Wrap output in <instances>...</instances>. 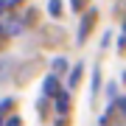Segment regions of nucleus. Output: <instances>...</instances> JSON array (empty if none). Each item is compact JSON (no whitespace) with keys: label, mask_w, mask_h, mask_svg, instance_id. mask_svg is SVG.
<instances>
[{"label":"nucleus","mask_w":126,"mask_h":126,"mask_svg":"<svg viewBox=\"0 0 126 126\" xmlns=\"http://www.w3.org/2000/svg\"><path fill=\"white\" fill-rule=\"evenodd\" d=\"M42 93H45L48 98H56V95H59V76H56V73H50V76L45 79V84H42Z\"/></svg>","instance_id":"1"},{"label":"nucleus","mask_w":126,"mask_h":126,"mask_svg":"<svg viewBox=\"0 0 126 126\" xmlns=\"http://www.w3.org/2000/svg\"><path fill=\"white\" fill-rule=\"evenodd\" d=\"M93 23H95V11H87V14H84V20H81V28H79V42H84V39H87V34H90Z\"/></svg>","instance_id":"2"},{"label":"nucleus","mask_w":126,"mask_h":126,"mask_svg":"<svg viewBox=\"0 0 126 126\" xmlns=\"http://www.w3.org/2000/svg\"><path fill=\"white\" fill-rule=\"evenodd\" d=\"M67 109H70V93L67 90H59V95H56V112L59 115H67Z\"/></svg>","instance_id":"3"},{"label":"nucleus","mask_w":126,"mask_h":126,"mask_svg":"<svg viewBox=\"0 0 126 126\" xmlns=\"http://www.w3.org/2000/svg\"><path fill=\"white\" fill-rule=\"evenodd\" d=\"M48 11L50 17H62V0H48Z\"/></svg>","instance_id":"4"},{"label":"nucleus","mask_w":126,"mask_h":126,"mask_svg":"<svg viewBox=\"0 0 126 126\" xmlns=\"http://www.w3.org/2000/svg\"><path fill=\"white\" fill-rule=\"evenodd\" d=\"M64 70H67V62H64L62 56H59V59H53V73H56V76H62Z\"/></svg>","instance_id":"5"},{"label":"nucleus","mask_w":126,"mask_h":126,"mask_svg":"<svg viewBox=\"0 0 126 126\" xmlns=\"http://www.w3.org/2000/svg\"><path fill=\"white\" fill-rule=\"evenodd\" d=\"M81 70H84L81 64H76V67H73V73H70V87H76V84H79V79H81Z\"/></svg>","instance_id":"6"},{"label":"nucleus","mask_w":126,"mask_h":126,"mask_svg":"<svg viewBox=\"0 0 126 126\" xmlns=\"http://www.w3.org/2000/svg\"><path fill=\"white\" fill-rule=\"evenodd\" d=\"M84 6H87V0H70V9L73 11H81Z\"/></svg>","instance_id":"7"},{"label":"nucleus","mask_w":126,"mask_h":126,"mask_svg":"<svg viewBox=\"0 0 126 126\" xmlns=\"http://www.w3.org/2000/svg\"><path fill=\"white\" fill-rule=\"evenodd\" d=\"M98 87H101V76H98V70L93 73V95L98 93Z\"/></svg>","instance_id":"8"},{"label":"nucleus","mask_w":126,"mask_h":126,"mask_svg":"<svg viewBox=\"0 0 126 126\" xmlns=\"http://www.w3.org/2000/svg\"><path fill=\"white\" fill-rule=\"evenodd\" d=\"M107 95L115 101V95H118V84H107Z\"/></svg>","instance_id":"9"},{"label":"nucleus","mask_w":126,"mask_h":126,"mask_svg":"<svg viewBox=\"0 0 126 126\" xmlns=\"http://www.w3.org/2000/svg\"><path fill=\"white\" fill-rule=\"evenodd\" d=\"M6 126H23V121H20V118H17V115H11V121H9V123H6Z\"/></svg>","instance_id":"10"},{"label":"nucleus","mask_w":126,"mask_h":126,"mask_svg":"<svg viewBox=\"0 0 126 126\" xmlns=\"http://www.w3.org/2000/svg\"><path fill=\"white\" fill-rule=\"evenodd\" d=\"M9 3H11V0H0V14H3L6 9H9Z\"/></svg>","instance_id":"11"},{"label":"nucleus","mask_w":126,"mask_h":126,"mask_svg":"<svg viewBox=\"0 0 126 126\" xmlns=\"http://www.w3.org/2000/svg\"><path fill=\"white\" fill-rule=\"evenodd\" d=\"M118 107H121L123 112H126V98H118Z\"/></svg>","instance_id":"12"},{"label":"nucleus","mask_w":126,"mask_h":126,"mask_svg":"<svg viewBox=\"0 0 126 126\" xmlns=\"http://www.w3.org/2000/svg\"><path fill=\"white\" fill-rule=\"evenodd\" d=\"M0 126H3V112H0Z\"/></svg>","instance_id":"13"},{"label":"nucleus","mask_w":126,"mask_h":126,"mask_svg":"<svg viewBox=\"0 0 126 126\" xmlns=\"http://www.w3.org/2000/svg\"><path fill=\"white\" fill-rule=\"evenodd\" d=\"M11 3H20V0H11Z\"/></svg>","instance_id":"14"}]
</instances>
